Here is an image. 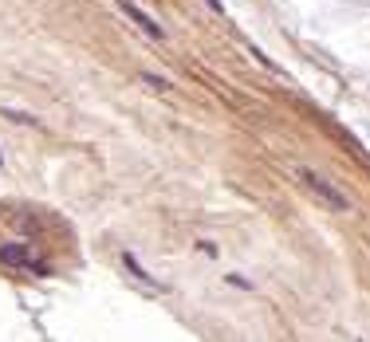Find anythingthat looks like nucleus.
Returning <instances> with one entry per match:
<instances>
[{"label": "nucleus", "instance_id": "1", "mask_svg": "<svg viewBox=\"0 0 370 342\" xmlns=\"http://www.w3.org/2000/svg\"><path fill=\"white\" fill-rule=\"evenodd\" d=\"M300 182L308 185V189L315 193V197H319V201L327 205V209H335V212H347V209H350V205H347V197H343V193L335 189V185H327V182H323V177H319L315 170H300Z\"/></svg>", "mask_w": 370, "mask_h": 342}, {"label": "nucleus", "instance_id": "2", "mask_svg": "<svg viewBox=\"0 0 370 342\" xmlns=\"http://www.w3.org/2000/svg\"><path fill=\"white\" fill-rule=\"evenodd\" d=\"M119 8L126 12V20H134L142 32H146V36H150V40H166V28H161V24L154 20V16H150L146 8H138L134 0H119Z\"/></svg>", "mask_w": 370, "mask_h": 342}, {"label": "nucleus", "instance_id": "3", "mask_svg": "<svg viewBox=\"0 0 370 342\" xmlns=\"http://www.w3.org/2000/svg\"><path fill=\"white\" fill-rule=\"evenodd\" d=\"M0 264H8V268H32V272H44V264H36L24 244H0Z\"/></svg>", "mask_w": 370, "mask_h": 342}, {"label": "nucleus", "instance_id": "4", "mask_svg": "<svg viewBox=\"0 0 370 342\" xmlns=\"http://www.w3.org/2000/svg\"><path fill=\"white\" fill-rule=\"evenodd\" d=\"M122 264H126V272H131L134 280H142L146 287H161V283L154 280V275H150V272H146V268L138 264V256H134V252H126V256H122Z\"/></svg>", "mask_w": 370, "mask_h": 342}, {"label": "nucleus", "instance_id": "5", "mask_svg": "<svg viewBox=\"0 0 370 342\" xmlns=\"http://www.w3.org/2000/svg\"><path fill=\"white\" fill-rule=\"evenodd\" d=\"M142 83H146V87H154V91H170V83L161 79V75H142Z\"/></svg>", "mask_w": 370, "mask_h": 342}]
</instances>
